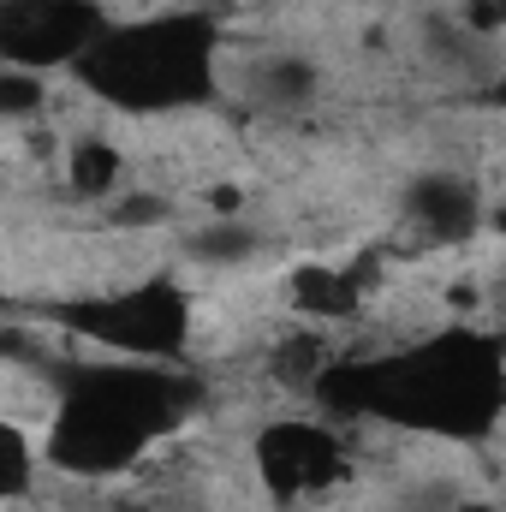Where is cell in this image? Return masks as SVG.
<instances>
[{
  "instance_id": "obj_1",
  "label": "cell",
  "mask_w": 506,
  "mask_h": 512,
  "mask_svg": "<svg viewBox=\"0 0 506 512\" xmlns=\"http://www.w3.org/2000/svg\"><path fill=\"white\" fill-rule=\"evenodd\" d=\"M405 215H411L417 233H429V245H447V239H465L477 227V191L453 173H429V179L411 185Z\"/></svg>"
},
{
  "instance_id": "obj_2",
  "label": "cell",
  "mask_w": 506,
  "mask_h": 512,
  "mask_svg": "<svg viewBox=\"0 0 506 512\" xmlns=\"http://www.w3.org/2000/svg\"><path fill=\"white\" fill-rule=\"evenodd\" d=\"M256 96L268 108H304L316 96V66L298 60V54H280V60H262L256 66Z\"/></svg>"
},
{
  "instance_id": "obj_3",
  "label": "cell",
  "mask_w": 506,
  "mask_h": 512,
  "mask_svg": "<svg viewBox=\"0 0 506 512\" xmlns=\"http://www.w3.org/2000/svg\"><path fill=\"white\" fill-rule=\"evenodd\" d=\"M292 304L310 310V316H340L358 298H352V280L346 274H334V268H298L292 274Z\"/></svg>"
},
{
  "instance_id": "obj_4",
  "label": "cell",
  "mask_w": 506,
  "mask_h": 512,
  "mask_svg": "<svg viewBox=\"0 0 506 512\" xmlns=\"http://www.w3.org/2000/svg\"><path fill=\"white\" fill-rule=\"evenodd\" d=\"M322 364H328L322 340H316V334H298V340L274 346V358H268V376H274L280 387H310L316 376H322Z\"/></svg>"
},
{
  "instance_id": "obj_5",
  "label": "cell",
  "mask_w": 506,
  "mask_h": 512,
  "mask_svg": "<svg viewBox=\"0 0 506 512\" xmlns=\"http://www.w3.org/2000/svg\"><path fill=\"white\" fill-rule=\"evenodd\" d=\"M251 251H256V233L239 215H221L215 227H203V233L191 239V256H197V262H245Z\"/></svg>"
},
{
  "instance_id": "obj_6",
  "label": "cell",
  "mask_w": 506,
  "mask_h": 512,
  "mask_svg": "<svg viewBox=\"0 0 506 512\" xmlns=\"http://www.w3.org/2000/svg\"><path fill=\"white\" fill-rule=\"evenodd\" d=\"M66 173H72V191H78V197H102V191H114V179H120V155H114L108 143H78Z\"/></svg>"
},
{
  "instance_id": "obj_7",
  "label": "cell",
  "mask_w": 506,
  "mask_h": 512,
  "mask_svg": "<svg viewBox=\"0 0 506 512\" xmlns=\"http://www.w3.org/2000/svg\"><path fill=\"white\" fill-rule=\"evenodd\" d=\"M42 78H30V66H6L0 72V114L6 120H30V108L42 102Z\"/></svg>"
},
{
  "instance_id": "obj_8",
  "label": "cell",
  "mask_w": 506,
  "mask_h": 512,
  "mask_svg": "<svg viewBox=\"0 0 506 512\" xmlns=\"http://www.w3.org/2000/svg\"><path fill=\"white\" fill-rule=\"evenodd\" d=\"M30 495V447H24V435L12 429L6 435V501H24Z\"/></svg>"
},
{
  "instance_id": "obj_9",
  "label": "cell",
  "mask_w": 506,
  "mask_h": 512,
  "mask_svg": "<svg viewBox=\"0 0 506 512\" xmlns=\"http://www.w3.org/2000/svg\"><path fill=\"white\" fill-rule=\"evenodd\" d=\"M471 36H495L506 30V0H465V18H459Z\"/></svg>"
},
{
  "instance_id": "obj_10",
  "label": "cell",
  "mask_w": 506,
  "mask_h": 512,
  "mask_svg": "<svg viewBox=\"0 0 506 512\" xmlns=\"http://www.w3.org/2000/svg\"><path fill=\"white\" fill-rule=\"evenodd\" d=\"M102 512H143V507H137V501H108Z\"/></svg>"
}]
</instances>
